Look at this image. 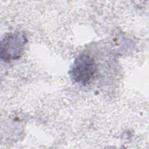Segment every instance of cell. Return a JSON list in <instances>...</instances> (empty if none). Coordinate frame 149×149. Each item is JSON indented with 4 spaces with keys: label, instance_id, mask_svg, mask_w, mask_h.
Masks as SVG:
<instances>
[{
    "label": "cell",
    "instance_id": "obj_1",
    "mask_svg": "<svg viewBox=\"0 0 149 149\" xmlns=\"http://www.w3.org/2000/svg\"><path fill=\"white\" fill-rule=\"evenodd\" d=\"M27 42L23 32L15 31L6 34L1 41V59L5 62L18 59Z\"/></svg>",
    "mask_w": 149,
    "mask_h": 149
},
{
    "label": "cell",
    "instance_id": "obj_2",
    "mask_svg": "<svg viewBox=\"0 0 149 149\" xmlns=\"http://www.w3.org/2000/svg\"><path fill=\"white\" fill-rule=\"evenodd\" d=\"M97 70L94 60L88 55L81 54L75 59L71 68L70 76L75 82L86 84L93 79Z\"/></svg>",
    "mask_w": 149,
    "mask_h": 149
}]
</instances>
